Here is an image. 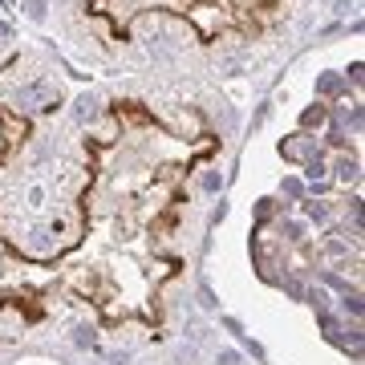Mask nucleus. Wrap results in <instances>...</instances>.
Segmentation results:
<instances>
[{"label": "nucleus", "mask_w": 365, "mask_h": 365, "mask_svg": "<svg viewBox=\"0 0 365 365\" xmlns=\"http://www.w3.org/2000/svg\"><path fill=\"white\" fill-rule=\"evenodd\" d=\"M4 146H9V143H4V134H0V150H4Z\"/></svg>", "instance_id": "a878e982"}, {"label": "nucleus", "mask_w": 365, "mask_h": 365, "mask_svg": "<svg viewBox=\"0 0 365 365\" xmlns=\"http://www.w3.org/2000/svg\"><path fill=\"white\" fill-rule=\"evenodd\" d=\"M195 357H199L195 345H179V349H175V361L179 365H195Z\"/></svg>", "instance_id": "f3484780"}, {"label": "nucleus", "mask_w": 365, "mask_h": 365, "mask_svg": "<svg viewBox=\"0 0 365 365\" xmlns=\"http://www.w3.org/2000/svg\"><path fill=\"white\" fill-rule=\"evenodd\" d=\"M345 252H349L345 240H337V235H329V240H325V256H345Z\"/></svg>", "instance_id": "dca6fc26"}, {"label": "nucleus", "mask_w": 365, "mask_h": 365, "mask_svg": "<svg viewBox=\"0 0 365 365\" xmlns=\"http://www.w3.org/2000/svg\"><path fill=\"white\" fill-rule=\"evenodd\" d=\"M337 179L341 182H357V179H361V163H357V158H349V155L337 158Z\"/></svg>", "instance_id": "6e6552de"}, {"label": "nucleus", "mask_w": 365, "mask_h": 365, "mask_svg": "<svg viewBox=\"0 0 365 365\" xmlns=\"http://www.w3.org/2000/svg\"><path fill=\"white\" fill-rule=\"evenodd\" d=\"M21 9H25V16L29 21H45V13H49V4H45V0H25V4H21Z\"/></svg>", "instance_id": "ddd939ff"}, {"label": "nucleus", "mask_w": 365, "mask_h": 365, "mask_svg": "<svg viewBox=\"0 0 365 365\" xmlns=\"http://www.w3.org/2000/svg\"><path fill=\"white\" fill-rule=\"evenodd\" d=\"M73 118H78V126H93V122L102 118V102H98L93 93H81L78 106H73Z\"/></svg>", "instance_id": "20e7f679"}, {"label": "nucleus", "mask_w": 365, "mask_h": 365, "mask_svg": "<svg viewBox=\"0 0 365 365\" xmlns=\"http://www.w3.org/2000/svg\"><path fill=\"white\" fill-rule=\"evenodd\" d=\"M199 304H203V309H220V300H215L211 284H203V288H199Z\"/></svg>", "instance_id": "a211bd4d"}, {"label": "nucleus", "mask_w": 365, "mask_h": 365, "mask_svg": "<svg viewBox=\"0 0 365 365\" xmlns=\"http://www.w3.org/2000/svg\"><path fill=\"white\" fill-rule=\"evenodd\" d=\"M300 191H304V182H300V179H284V195H292V199H297Z\"/></svg>", "instance_id": "4be33fe9"}, {"label": "nucleus", "mask_w": 365, "mask_h": 365, "mask_svg": "<svg viewBox=\"0 0 365 365\" xmlns=\"http://www.w3.org/2000/svg\"><path fill=\"white\" fill-rule=\"evenodd\" d=\"M41 203H45V187L33 182V187H29V207H41Z\"/></svg>", "instance_id": "aec40b11"}, {"label": "nucleus", "mask_w": 365, "mask_h": 365, "mask_svg": "<svg viewBox=\"0 0 365 365\" xmlns=\"http://www.w3.org/2000/svg\"><path fill=\"white\" fill-rule=\"evenodd\" d=\"M284 235L292 240V244H297V240H300V227H297V223H284Z\"/></svg>", "instance_id": "b1692460"}, {"label": "nucleus", "mask_w": 365, "mask_h": 365, "mask_svg": "<svg viewBox=\"0 0 365 365\" xmlns=\"http://www.w3.org/2000/svg\"><path fill=\"white\" fill-rule=\"evenodd\" d=\"M223 187V175L220 170H207V175H203V191H220Z\"/></svg>", "instance_id": "6ab92c4d"}, {"label": "nucleus", "mask_w": 365, "mask_h": 365, "mask_svg": "<svg viewBox=\"0 0 365 365\" xmlns=\"http://www.w3.org/2000/svg\"><path fill=\"white\" fill-rule=\"evenodd\" d=\"M304 175H309L313 182H321V179H325V158H321V155H317V158H309V167H304Z\"/></svg>", "instance_id": "2eb2a0df"}, {"label": "nucleus", "mask_w": 365, "mask_h": 365, "mask_svg": "<svg viewBox=\"0 0 365 365\" xmlns=\"http://www.w3.org/2000/svg\"><path fill=\"white\" fill-rule=\"evenodd\" d=\"M304 215L313 223H329V215H333V207H329L325 199H304Z\"/></svg>", "instance_id": "0eeeda50"}, {"label": "nucleus", "mask_w": 365, "mask_h": 365, "mask_svg": "<svg viewBox=\"0 0 365 365\" xmlns=\"http://www.w3.org/2000/svg\"><path fill=\"white\" fill-rule=\"evenodd\" d=\"M341 90H345V78H341V73H321V78H317V93L333 98V93H341Z\"/></svg>", "instance_id": "1a4fd4ad"}, {"label": "nucleus", "mask_w": 365, "mask_h": 365, "mask_svg": "<svg viewBox=\"0 0 365 365\" xmlns=\"http://www.w3.org/2000/svg\"><path fill=\"white\" fill-rule=\"evenodd\" d=\"M341 118H345V122H349V126H353V130H361V106H357V102H345V106H341Z\"/></svg>", "instance_id": "4468645a"}, {"label": "nucleus", "mask_w": 365, "mask_h": 365, "mask_svg": "<svg viewBox=\"0 0 365 365\" xmlns=\"http://www.w3.org/2000/svg\"><path fill=\"white\" fill-rule=\"evenodd\" d=\"M215 365H240V353H235V349H220V353H215Z\"/></svg>", "instance_id": "412c9836"}, {"label": "nucleus", "mask_w": 365, "mask_h": 365, "mask_svg": "<svg viewBox=\"0 0 365 365\" xmlns=\"http://www.w3.org/2000/svg\"><path fill=\"white\" fill-rule=\"evenodd\" d=\"M280 155H284V158H317L321 150H313V143H309V138H292V143L280 146Z\"/></svg>", "instance_id": "423d86ee"}, {"label": "nucleus", "mask_w": 365, "mask_h": 365, "mask_svg": "<svg viewBox=\"0 0 365 365\" xmlns=\"http://www.w3.org/2000/svg\"><path fill=\"white\" fill-rule=\"evenodd\" d=\"M341 309H345L353 321H361V292H345V297H341Z\"/></svg>", "instance_id": "f8f14e48"}, {"label": "nucleus", "mask_w": 365, "mask_h": 365, "mask_svg": "<svg viewBox=\"0 0 365 365\" xmlns=\"http://www.w3.org/2000/svg\"><path fill=\"white\" fill-rule=\"evenodd\" d=\"M73 345H78V349H93V345H98V333H93L90 325H78L73 329Z\"/></svg>", "instance_id": "9b49d317"}, {"label": "nucleus", "mask_w": 365, "mask_h": 365, "mask_svg": "<svg viewBox=\"0 0 365 365\" xmlns=\"http://www.w3.org/2000/svg\"><path fill=\"white\" fill-rule=\"evenodd\" d=\"M256 215H260V220H268V215H272V199H260V203H256Z\"/></svg>", "instance_id": "5701e85b"}, {"label": "nucleus", "mask_w": 365, "mask_h": 365, "mask_svg": "<svg viewBox=\"0 0 365 365\" xmlns=\"http://www.w3.org/2000/svg\"><path fill=\"white\" fill-rule=\"evenodd\" d=\"M325 122H329V110H325V106H309V110L300 114V126H304V130H313V126H325Z\"/></svg>", "instance_id": "9d476101"}, {"label": "nucleus", "mask_w": 365, "mask_h": 365, "mask_svg": "<svg viewBox=\"0 0 365 365\" xmlns=\"http://www.w3.org/2000/svg\"><path fill=\"white\" fill-rule=\"evenodd\" d=\"M29 130L25 114H0V134H4V143H21Z\"/></svg>", "instance_id": "39448f33"}, {"label": "nucleus", "mask_w": 365, "mask_h": 365, "mask_svg": "<svg viewBox=\"0 0 365 365\" xmlns=\"http://www.w3.org/2000/svg\"><path fill=\"white\" fill-rule=\"evenodd\" d=\"M21 244H25L29 256H41V260H45V256H57V248H61L53 227H33V232H29L25 240H21Z\"/></svg>", "instance_id": "7ed1b4c3"}, {"label": "nucleus", "mask_w": 365, "mask_h": 365, "mask_svg": "<svg viewBox=\"0 0 365 365\" xmlns=\"http://www.w3.org/2000/svg\"><path fill=\"white\" fill-rule=\"evenodd\" d=\"M187 13H191L195 37H220V29L227 25V13H223L220 4H191Z\"/></svg>", "instance_id": "f03ea898"}, {"label": "nucleus", "mask_w": 365, "mask_h": 365, "mask_svg": "<svg viewBox=\"0 0 365 365\" xmlns=\"http://www.w3.org/2000/svg\"><path fill=\"white\" fill-rule=\"evenodd\" d=\"M16 102V114H37V110H53V106L61 102V86L49 78H37L29 81V86H21V90L13 93Z\"/></svg>", "instance_id": "f257e3e1"}, {"label": "nucleus", "mask_w": 365, "mask_h": 365, "mask_svg": "<svg viewBox=\"0 0 365 365\" xmlns=\"http://www.w3.org/2000/svg\"><path fill=\"white\" fill-rule=\"evenodd\" d=\"M235 4H248V9H252V0H235Z\"/></svg>", "instance_id": "393cba45"}]
</instances>
